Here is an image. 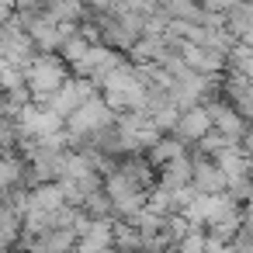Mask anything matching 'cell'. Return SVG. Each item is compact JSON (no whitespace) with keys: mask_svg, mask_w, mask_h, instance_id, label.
Wrapping results in <instances>:
<instances>
[{"mask_svg":"<svg viewBox=\"0 0 253 253\" xmlns=\"http://www.w3.org/2000/svg\"><path fill=\"white\" fill-rule=\"evenodd\" d=\"M205 239H208V236H205V229H191V232L177 243V250H173V253H205Z\"/></svg>","mask_w":253,"mask_h":253,"instance_id":"ac0fdd59","label":"cell"},{"mask_svg":"<svg viewBox=\"0 0 253 253\" xmlns=\"http://www.w3.org/2000/svg\"><path fill=\"white\" fill-rule=\"evenodd\" d=\"M187 160H191V191L194 194H208V198H218L225 194V177L218 170V163L198 149H187Z\"/></svg>","mask_w":253,"mask_h":253,"instance_id":"8992f818","label":"cell"},{"mask_svg":"<svg viewBox=\"0 0 253 253\" xmlns=\"http://www.w3.org/2000/svg\"><path fill=\"white\" fill-rule=\"evenodd\" d=\"M177 156H187V146L180 142V139H173V135H160L149 149H146V160L160 170V167H167L170 160H177Z\"/></svg>","mask_w":253,"mask_h":253,"instance_id":"4fadbf2b","label":"cell"},{"mask_svg":"<svg viewBox=\"0 0 253 253\" xmlns=\"http://www.w3.org/2000/svg\"><path fill=\"white\" fill-rule=\"evenodd\" d=\"M101 191H104V198L111 201L115 222H128V225H132V218H135V215L146 208V201H149V194L139 191V187L118 170V167L104 177V187H101Z\"/></svg>","mask_w":253,"mask_h":253,"instance_id":"7a4b0ae2","label":"cell"},{"mask_svg":"<svg viewBox=\"0 0 253 253\" xmlns=\"http://www.w3.org/2000/svg\"><path fill=\"white\" fill-rule=\"evenodd\" d=\"M205 253H232V246L218 243V239H205Z\"/></svg>","mask_w":253,"mask_h":253,"instance_id":"d6986e66","label":"cell"},{"mask_svg":"<svg viewBox=\"0 0 253 253\" xmlns=\"http://www.w3.org/2000/svg\"><path fill=\"white\" fill-rule=\"evenodd\" d=\"M205 111H208V122H211V132H218L222 139H229V142H236L239 146V139L246 135V122L239 118V111L225 101V97H215L211 104H205Z\"/></svg>","mask_w":253,"mask_h":253,"instance_id":"52a82bcc","label":"cell"},{"mask_svg":"<svg viewBox=\"0 0 253 253\" xmlns=\"http://www.w3.org/2000/svg\"><path fill=\"white\" fill-rule=\"evenodd\" d=\"M222 97L239 111V118H243L246 125H253V84H250L246 77L225 70V73H222Z\"/></svg>","mask_w":253,"mask_h":253,"instance_id":"ba28073f","label":"cell"},{"mask_svg":"<svg viewBox=\"0 0 253 253\" xmlns=\"http://www.w3.org/2000/svg\"><path fill=\"white\" fill-rule=\"evenodd\" d=\"M39 56V49L32 45L28 32L18 25V18L0 25V66H14V70H28L32 59Z\"/></svg>","mask_w":253,"mask_h":253,"instance_id":"277c9868","label":"cell"},{"mask_svg":"<svg viewBox=\"0 0 253 253\" xmlns=\"http://www.w3.org/2000/svg\"><path fill=\"white\" fill-rule=\"evenodd\" d=\"M118 170L139 187V191H146V194H153L156 191V167L146 160V153H135V156H125V160H118Z\"/></svg>","mask_w":253,"mask_h":253,"instance_id":"8fae6325","label":"cell"},{"mask_svg":"<svg viewBox=\"0 0 253 253\" xmlns=\"http://www.w3.org/2000/svg\"><path fill=\"white\" fill-rule=\"evenodd\" d=\"M184 187H191V160L187 156H177V160H170L167 167L156 170V191L177 194Z\"/></svg>","mask_w":253,"mask_h":253,"instance_id":"30bf717a","label":"cell"},{"mask_svg":"<svg viewBox=\"0 0 253 253\" xmlns=\"http://www.w3.org/2000/svg\"><path fill=\"white\" fill-rule=\"evenodd\" d=\"M232 73H239V77H246L250 84H253V52L250 49H243V45H236L232 52H229V63H225Z\"/></svg>","mask_w":253,"mask_h":253,"instance_id":"2e32d148","label":"cell"},{"mask_svg":"<svg viewBox=\"0 0 253 253\" xmlns=\"http://www.w3.org/2000/svg\"><path fill=\"white\" fill-rule=\"evenodd\" d=\"M211 132V122H208V111L205 108H187V111H180V118H177V125H173V139H180L187 149H194L205 135Z\"/></svg>","mask_w":253,"mask_h":253,"instance_id":"9c48e42d","label":"cell"},{"mask_svg":"<svg viewBox=\"0 0 253 253\" xmlns=\"http://www.w3.org/2000/svg\"><path fill=\"white\" fill-rule=\"evenodd\" d=\"M21 177H25V160L18 153H7L0 156V191H14L21 187ZM25 191V187H21Z\"/></svg>","mask_w":253,"mask_h":253,"instance_id":"9a60e30c","label":"cell"},{"mask_svg":"<svg viewBox=\"0 0 253 253\" xmlns=\"http://www.w3.org/2000/svg\"><path fill=\"white\" fill-rule=\"evenodd\" d=\"M94 94H101V90H97L90 80L70 77V80H66V84H63V87H59V90H56V94L42 104V108H45L49 115H56L59 122H66V118H70V115H73V111L87 101V97H94Z\"/></svg>","mask_w":253,"mask_h":253,"instance_id":"5b68a950","label":"cell"},{"mask_svg":"<svg viewBox=\"0 0 253 253\" xmlns=\"http://www.w3.org/2000/svg\"><path fill=\"white\" fill-rule=\"evenodd\" d=\"M111 125H115V111L104 104L101 94L87 97V101L63 122L66 135H73V139H90V135H97V132H104V128H111Z\"/></svg>","mask_w":253,"mask_h":253,"instance_id":"3957f363","label":"cell"},{"mask_svg":"<svg viewBox=\"0 0 253 253\" xmlns=\"http://www.w3.org/2000/svg\"><path fill=\"white\" fill-rule=\"evenodd\" d=\"M236 45H243V49H250V52H253V32H246V35H243Z\"/></svg>","mask_w":253,"mask_h":253,"instance_id":"ffe728a7","label":"cell"},{"mask_svg":"<svg viewBox=\"0 0 253 253\" xmlns=\"http://www.w3.org/2000/svg\"><path fill=\"white\" fill-rule=\"evenodd\" d=\"M225 35L239 42L246 32H253V0H232V7L225 11Z\"/></svg>","mask_w":253,"mask_h":253,"instance_id":"7c38bea8","label":"cell"},{"mask_svg":"<svg viewBox=\"0 0 253 253\" xmlns=\"http://www.w3.org/2000/svg\"><path fill=\"white\" fill-rule=\"evenodd\" d=\"M18 142H21L18 122H14V118H7V115H0V149L14 153V149H18Z\"/></svg>","mask_w":253,"mask_h":253,"instance_id":"e0dca14e","label":"cell"},{"mask_svg":"<svg viewBox=\"0 0 253 253\" xmlns=\"http://www.w3.org/2000/svg\"><path fill=\"white\" fill-rule=\"evenodd\" d=\"M153 4L170 21H201V0H153Z\"/></svg>","mask_w":253,"mask_h":253,"instance_id":"5bb4252c","label":"cell"},{"mask_svg":"<svg viewBox=\"0 0 253 253\" xmlns=\"http://www.w3.org/2000/svg\"><path fill=\"white\" fill-rule=\"evenodd\" d=\"M70 66L56 56V52H39L32 59V66L25 70V87L32 94V104H45L66 80H70Z\"/></svg>","mask_w":253,"mask_h":253,"instance_id":"6da1fadb","label":"cell"}]
</instances>
